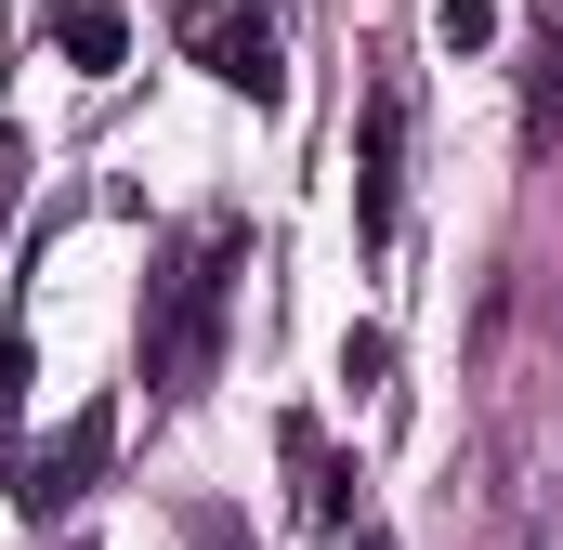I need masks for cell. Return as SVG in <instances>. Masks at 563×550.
<instances>
[{"label":"cell","instance_id":"3957f363","mask_svg":"<svg viewBox=\"0 0 563 550\" xmlns=\"http://www.w3.org/2000/svg\"><path fill=\"white\" fill-rule=\"evenodd\" d=\"M407 119H420V92H407V66H380L367 79V132H354V237L367 250L407 237Z\"/></svg>","mask_w":563,"mask_h":550},{"label":"cell","instance_id":"7a4b0ae2","mask_svg":"<svg viewBox=\"0 0 563 550\" xmlns=\"http://www.w3.org/2000/svg\"><path fill=\"white\" fill-rule=\"evenodd\" d=\"M106 459H119V407L92 394V407H66L53 432H26V446H13V472H0V498H13L26 525H53V512H79V498L106 485Z\"/></svg>","mask_w":563,"mask_h":550},{"label":"cell","instance_id":"8992f818","mask_svg":"<svg viewBox=\"0 0 563 550\" xmlns=\"http://www.w3.org/2000/svg\"><path fill=\"white\" fill-rule=\"evenodd\" d=\"M53 40H66V66H79V79H119V53H132V13H106V0H66V13H53Z\"/></svg>","mask_w":563,"mask_h":550},{"label":"cell","instance_id":"ba28073f","mask_svg":"<svg viewBox=\"0 0 563 550\" xmlns=\"http://www.w3.org/2000/svg\"><path fill=\"white\" fill-rule=\"evenodd\" d=\"M432 26H445V53H485L498 40V0H432Z\"/></svg>","mask_w":563,"mask_h":550},{"label":"cell","instance_id":"5b68a950","mask_svg":"<svg viewBox=\"0 0 563 550\" xmlns=\"http://www.w3.org/2000/svg\"><path fill=\"white\" fill-rule=\"evenodd\" d=\"M276 446H288V472H301V525H314V538H354V525H367V472H354L314 419H276Z\"/></svg>","mask_w":563,"mask_h":550},{"label":"cell","instance_id":"277c9868","mask_svg":"<svg viewBox=\"0 0 563 550\" xmlns=\"http://www.w3.org/2000/svg\"><path fill=\"white\" fill-rule=\"evenodd\" d=\"M184 53H197L223 92H250V106H288V40H276V13H263V0H223V13H210Z\"/></svg>","mask_w":563,"mask_h":550},{"label":"cell","instance_id":"52a82bcc","mask_svg":"<svg viewBox=\"0 0 563 550\" xmlns=\"http://www.w3.org/2000/svg\"><path fill=\"white\" fill-rule=\"evenodd\" d=\"M341 381L380 394V381H394V328H354V341H341Z\"/></svg>","mask_w":563,"mask_h":550},{"label":"cell","instance_id":"8fae6325","mask_svg":"<svg viewBox=\"0 0 563 550\" xmlns=\"http://www.w3.org/2000/svg\"><path fill=\"white\" fill-rule=\"evenodd\" d=\"M341 550H394V525H354V538H341Z\"/></svg>","mask_w":563,"mask_h":550},{"label":"cell","instance_id":"9c48e42d","mask_svg":"<svg viewBox=\"0 0 563 550\" xmlns=\"http://www.w3.org/2000/svg\"><path fill=\"white\" fill-rule=\"evenodd\" d=\"M13 197H26V144L0 132V223H13Z\"/></svg>","mask_w":563,"mask_h":550},{"label":"cell","instance_id":"30bf717a","mask_svg":"<svg viewBox=\"0 0 563 550\" xmlns=\"http://www.w3.org/2000/svg\"><path fill=\"white\" fill-rule=\"evenodd\" d=\"M13 394H26V341L0 328V419H13Z\"/></svg>","mask_w":563,"mask_h":550},{"label":"cell","instance_id":"6da1fadb","mask_svg":"<svg viewBox=\"0 0 563 550\" xmlns=\"http://www.w3.org/2000/svg\"><path fill=\"white\" fill-rule=\"evenodd\" d=\"M236 263H250V237L210 210V223H184V237H170V263L144 275V394H157V407L210 394V367H223V301H236Z\"/></svg>","mask_w":563,"mask_h":550}]
</instances>
